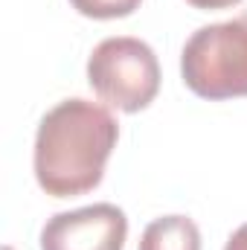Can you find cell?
Wrapping results in <instances>:
<instances>
[{
    "label": "cell",
    "mask_w": 247,
    "mask_h": 250,
    "mask_svg": "<svg viewBox=\"0 0 247 250\" xmlns=\"http://www.w3.org/2000/svg\"><path fill=\"white\" fill-rule=\"evenodd\" d=\"M224 250H247V224H242V227L227 239Z\"/></svg>",
    "instance_id": "8"
},
{
    "label": "cell",
    "mask_w": 247,
    "mask_h": 250,
    "mask_svg": "<svg viewBox=\"0 0 247 250\" xmlns=\"http://www.w3.org/2000/svg\"><path fill=\"white\" fill-rule=\"evenodd\" d=\"M120 125L114 114L90 99H64L50 108L35 134V178L53 198H76L96 189L105 178Z\"/></svg>",
    "instance_id": "1"
},
{
    "label": "cell",
    "mask_w": 247,
    "mask_h": 250,
    "mask_svg": "<svg viewBox=\"0 0 247 250\" xmlns=\"http://www.w3.org/2000/svg\"><path fill=\"white\" fill-rule=\"evenodd\" d=\"M181 76L209 102L247 96V12L195 29L181 53Z\"/></svg>",
    "instance_id": "2"
},
{
    "label": "cell",
    "mask_w": 247,
    "mask_h": 250,
    "mask_svg": "<svg viewBox=\"0 0 247 250\" xmlns=\"http://www.w3.org/2000/svg\"><path fill=\"white\" fill-rule=\"evenodd\" d=\"M87 82L105 105L123 114H140L160 90V64L145 41L117 35L93 47L87 59Z\"/></svg>",
    "instance_id": "3"
},
{
    "label": "cell",
    "mask_w": 247,
    "mask_h": 250,
    "mask_svg": "<svg viewBox=\"0 0 247 250\" xmlns=\"http://www.w3.org/2000/svg\"><path fill=\"white\" fill-rule=\"evenodd\" d=\"M186 3L195 9H230V6H239L242 0H186Z\"/></svg>",
    "instance_id": "7"
},
{
    "label": "cell",
    "mask_w": 247,
    "mask_h": 250,
    "mask_svg": "<svg viewBox=\"0 0 247 250\" xmlns=\"http://www.w3.org/2000/svg\"><path fill=\"white\" fill-rule=\"evenodd\" d=\"M128 218L117 204L56 212L41 230V250H123Z\"/></svg>",
    "instance_id": "4"
},
{
    "label": "cell",
    "mask_w": 247,
    "mask_h": 250,
    "mask_svg": "<svg viewBox=\"0 0 247 250\" xmlns=\"http://www.w3.org/2000/svg\"><path fill=\"white\" fill-rule=\"evenodd\" d=\"M143 0H70V6L93 21H114V18H128L140 9Z\"/></svg>",
    "instance_id": "6"
},
{
    "label": "cell",
    "mask_w": 247,
    "mask_h": 250,
    "mask_svg": "<svg viewBox=\"0 0 247 250\" xmlns=\"http://www.w3.org/2000/svg\"><path fill=\"white\" fill-rule=\"evenodd\" d=\"M140 250H201V230L189 215H163L143 230Z\"/></svg>",
    "instance_id": "5"
}]
</instances>
